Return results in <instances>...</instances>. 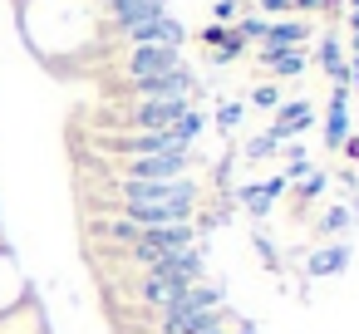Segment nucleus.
Returning a JSON list of instances; mask_svg holds the SVG:
<instances>
[{
    "mask_svg": "<svg viewBox=\"0 0 359 334\" xmlns=\"http://www.w3.org/2000/svg\"><path fill=\"white\" fill-rule=\"evenodd\" d=\"M212 324H222V285H207V280L187 285L163 309V334H202Z\"/></svg>",
    "mask_w": 359,
    "mask_h": 334,
    "instance_id": "obj_1",
    "label": "nucleus"
},
{
    "mask_svg": "<svg viewBox=\"0 0 359 334\" xmlns=\"http://www.w3.org/2000/svg\"><path fill=\"white\" fill-rule=\"evenodd\" d=\"M118 197H123V207H133V202H163V207L192 211V207H197V182H192V177H172V182H138V177H123V182H118Z\"/></svg>",
    "mask_w": 359,
    "mask_h": 334,
    "instance_id": "obj_2",
    "label": "nucleus"
},
{
    "mask_svg": "<svg viewBox=\"0 0 359 334\" xmlns=\"http://www.w3.org/2000/svg\"><path fill=\"white\" fill-rule=\"evenodd\" d=\"M187 246H197L192 221H177V226H153V231H143L128 251H133V260H138L143 270H153L158 260H168V256H177V251H187Z\"/></svg>",
    "mask_w": 359,
    "mask_h": 334,
    "instance_id": "obj_3",
    "label": "nucleus"
},
{
    "mask_svg": "<svg viewBox=\"0 0 359 334\" xmlns=\"http://www.w3.org/2000/svg\"><path fill=\"white\" fill-rule=\"evenodd\" d=\"M123 69H128V84H133V79L172 74V69H182V60H177V50H172V45H133Z\"/></svg>",
    "mask_w": 359,
    "mask_h": 334,
    "instance_id": "obj_4",
    "label": "nucleus"
},
{
    "mask_svg": "<svg viewBox=\"0 0 359 334\" xmlns=\"http://www.w3.org/2000/svg\"><path fill=\"white\" fill-rule=\"evenodd\" d=\"M187 109H192V104H182V99H143V104L128 113V123H133V133H153V128H172Z\"/></svg>",
    "mask_w": 359,
    "mask_h": 334,
    "instance_id": "obj_5",
    "label": "nucleus"
},
{
    "mask_svg": "<svg viewBox=\"0 0 359 334\" xmlns=\"http://www.w3.org/2000/svg\"><path fill=\"white\" fill-rule=\"evenodd\" d=\"M128 177H138V182H172V177H187V153L128 158Z\"/></svg>",
    "mask_w": 359,
    "mask_h": 334,
    "instance_id": "obj_6",
    "label": "nucleus"
},
{
    "mask_svg": "<svg viewBox=\"0 0 359 334\" xmlns=\"http://www.w3.org/2000/svg\"><path fill=\"white\" fill-rule=\"evenodd\" d=\"M153 275H163L172 290H187V285H197V280H202V251H197V246H187V251H177V256L158 260V265H153Z\"/></svg>",
    "mask_w": 359,
    "mask_h": 334,
    "instance_id": "obj_7",
    "label": "nucleus"
},
{
    "mask_svg": "<svg viewBox=\"0 0 359 334\" xmlns=\"http://www.w3.org/2000/svg\"><path fill=\"white\" fill-rule=\"evenodd\" d=\"M133 94L138 99H182V104H192V74L172 69V74H158V79H133Z\"/></svg>",
    "mask_w": 359,
    "mask_h": 334,
    "instance_id": "obj_8",
    "label": "nucleus"
},
{
    "mask_svg": "<svg viewBox=\"0 0 359 334\" xmlns=\"http://www.w3.org/2000/svg\"><path fill=\"white\" fill-rule=\"evenodd\" d=\"M128 35V45H182V25L172 20V15H158V20H143V25H128L123 30Z\"/></svg>",
    "mask_w": 359,
    "mask_h": 334,
    "instance_id": "obj_9",
    "label": "nucleus"
},
{
    "mask_svg": "<svg viewBox=\"0 0 359 334\" xmlns=\"http://www.w3.org/2000/svg\"><path fill=\"white\" fill-rule=\"evenodd\" d=\"M109 15H114L118 30H128V25H143V20L168 15V0H109Z\"/></svg>",
    "mask_w": 359,
    "mask_h": 334,
    "instance_id": "obj_10",
    "label": "nucleus"
},
{
    "mask_svg": "<svg viewBox=\"0 0 359 334\" xmlns=\"http://www.w3.org/2000/svg\"><path fill=\"white\" fill-rule=\"evenodd\" d=\"M310 35V25L300 20H276L266 25V40H261V55H276V50H300V40Z\"/></svg>",
    "mask_w": 359,
    "mask_h": 334,
    "instance_id": "obj_11",
    "label": "nucleus"
},
{
    "mask_svg": "<svg viewBox=\"0 0 359 334\" xmlns=\"http://www.w3.org/2000/svg\"><path fill=\"white\" fill-rule=\"evenodd\" d=\"M344 138H349V89H334L325 118V148H344Z\"/></svg>",
    "mask_w": 359,
    "mask_h": 334,
    "instance_id": "obj_12",
    "label": "nucleus"
},
{
    "mask_svg": "<svg viewBox=\"0 0 359 334\" xmlns=\"http://www.w3.org/2000/svg\"><path fill=\"white\" fill-rule=\"evenodd\" d=\"M315 123V113H310V104L305 99H295V104H276V138H290V133H300V128H310Z\"/></svg>",
    "mask_w": 359,
    "mask_h": 334,
    "instance_id": "obj_13",
    "label": "nucleus"
},
{
    "mask_svg": "<svg viewBox=\"0 0 359 334\" xmlns=\"http://www.w3.org/2000/svg\"><path fill=\"white\" fill-rule=\"evenodd\" d=\"M182 290H172L163 275H153V270H143V285H138V300L148 305V309H168L172 300H177Z\"/></svg>",
    "mask_w": 359,
    "mask_h": 334,
    "instance_id": "obj_14",
    "label": "nucleus"
},
{
    "mask_svg": "<svg viewBox=\"0 0 359 334\" xmlns=\"http://www.w3.org/2000/svg\"><path fill=\"white\" fill-rule=\"evenodd\" d=\"M344 260H349V246H320L315 256H310V275H339L344 270Z\"/></svg>",
    "mask_w": 359,
    "mask_h": 334,
    "instance_id": "obj_15",
    "label": "nucleus"
},
{
    "mask_svg": "<svg viewBox=\"0 0 359 334\" xmlns=\"http://www.w3.org/2000/svg\"><path fill=\"white\" fill-rule=\"evenodd\" d=\"M261 64L276 74V79H295L305 69V55L300 50H276V55H261Z\"/></svg>",
    "mask_w": 359,
    "mask_h": 334,
    "instance_id": "obj_16",
    "label": "nucleus"
},
{
    "mask_svg": "<svg viewBox=\"0 0 359 334\" xmlns=\"http://www.w3.org/2000/svg\"><path fill=\"white\" fill-rule=\"evenodd\" d=\"M280 187H285V177H276V182H261V187H246V192H241V202L251 207V216H266V211H271V202L280 197Z\"/></svg>",
    "mask_w": 359,
    "mask_h": 334,
    "instance_id": "obj_17",
    "label": "nucleus"
},
{
    "mask_svg": "<svg viewBox=\"0 0 359 334\" xmlns=\"http://www.w3.org/2000/svg\"><path fill=\"white\" fill-rule=\"evenodd\" d=\"M266 25H271V20H261V15H246V20H236V30H231V35H236L241 45H251V40L261 45V40H266Z\"/></svg>",
    "mask_w": 359,
    "mask_h": 334,
    "instance_id": "obj_18",
    "label": "nucleus"
},
{
    "mask_svg": "<svg viewBox=\"0 0 359 334\" xmlns=\"http://www.w3.org/2000/svg\"><path fill=\"white\" fill-rule=\"evenodd\" d=\"M99 231H104V236H114V241H123V246H133V241L143 236V231H138V226H133L128 216H118V221H104Z\"/></svg>",
    "mask_w": 359,
    "mask_h": 334,
    "instance_id": "obj_19",
    "label": "nucleus"
},
{
    "mask_svg": "<svg viewBox=\"0 0 359 334\" xmlns=\"http://www.w3.org/2000/svg\"><path fill=\"white\" fill-rule=\"evenodd\" d=\"M172 133H177V138H182V143L192 148V138L202 133V113H197V109H187V113H182L177 123H172Z\"/></svg>",
    "mask_w": 359,
    "mask_h": 334,
    "instance_id": "obj_20",
    "label": "nucleus"
},
{
    "mask_svg": "<svg viewBox=\"0 0 359 334\" xmlns=\"http://www.w3.org/2000/svg\"><path fill=\"white\" fill-rule=\"evenodd\" d=\"M349 226V207H330L325 216H320V236H339Z\"/></svg>",
    "mask_w": 359,
    "mask_h": 334,
    "instance_id": "obj_21",
    "label": "nucleus"
},
{
    "mask_svg": "<svg viewBox=\"0 0 359 334\" xmlns=\"http://www.w3.org/2000/svg\"><path fill=\"white\" fill-rule=\"evenodd\" d=\"M280 104V94H276V84H261L256 94H251V109H276Z\"/></svg>",
    "mask_w": 359,
    "mask_h": 334,
    "instance_id": "obj_22",
    "label": "nucleus"
},
{
    "mask_svg": "<svg viewBox=\"0 0 359 334\" xmlns=\"http://www.w3.org/2000/svg\"><path fill=\"white\" fill-rule=\"evenodd\" d=\"M202 40H207V50H212V45L222 50V45L231 40V30H226V25H207V30H202Z\"/></svg>",
    "mask_w": 359,
    "mask_h": 334,
    "instance_id": "obj_23",
    "label": "nucleus"
},
{
    "mask_svg": "<svg viewBox=\"0 0 359 334\" xmlns=\"http://www.w3.org/2000/svg\"><path fill=\"white\" fill-rule=\"evenodd\" d=\"M276 143H280L276 133H261V138L251 143V158H271V153H276Z\"/></svg>",
    "mask_w": 359,
    "mask_h": 334,
    "instance_id": "obj_24",
    "label": "nucleus"
},
{
    "mask_svg": "<svg viewBox=\"0 0 359 334\" xmlns=\"http://www.w3.org/2000/svg\"><path fill=\"white\" fill-rule=\"evenodd\" d=\"M325 182H330L325 172H305V187H300V197H320V192H325Z\"/></svg>",
    "mask_w": 359,
    "mask_h": 334,
    "instance_id": "obj_25",
    "label": "nucleus"
},
{
    "mask_svg": "<svg viewBox=\"0 0 359 334\" xmlns=\"http://www.w3.org/2000/svg\"><path fill=\"white\" fill-rule=\"evenodd\" d=\"M236 123H241V109L226 104V109H222V128H236Z\"/></svg>",
    "mask_w": 359,
    "mask_h": 334,
    "instance_id": "obj_26",
    "label": "nucleus"
},
{
    "mask_svg": "<svg viewBox=\"0 0 359 334\" xmlns=\"http://www.w3.org/2000/svg\"><path fill=\"white\" fill-rule=\"evenodd\" d=\"M212 11H217V20H231V15H236V0H217Z\"/></svg>",
    "mask_w": 359,
    "mask_h": 334,
    "instance_id": "obj_27",
    "label": "nucleus"
},
{
    "mask_svg": "<svg viewBox=\"0 0 359 334\" xmlns=\"http://www.w3.org/2000/svg\"><path fill=\"white\" fill-rule=\"evenodd\" d=\"M325 0H290V11H320Z\"/></svg>",
    "mask_w": 359,
    "mask_h": 334,
    "instance_id": "obj_28",
    "label": "nucleus"
},
{
    "mask_svg": "<svg viewBox=\"0 0 359 334\" xmlns=\"http://www.w3.org/2000/svg\"><path fill=\"white\" fill-rule=\"evenodd\" d=\"M261 6H266L271 15H280V11H290V0H261Z\"/></svg>",
    "mask_w": 359,
    "mask_h": 334,
    "instance_id": "obj_29",
    "label": "nucleus"
},
{
    "mask_svg": "<svg viewBox=\"0 0 359 334\" xmlns=\"http://www.w3.org/2000/svg\"><path fill=\"white\" fill-rule=\"evenodd\" d=\"M349 25H354V35H359V0H349Z\"/></svg>",
    "mask_w": 359,
    "mask_h": 334,
    "instance_id": "obj_30",
    "label": "nucleus"
},
{
    "mask_svg": "<svg viewBox=\"0 0 359 334\" xmlns=\"http://www.w3.org/2000/svg\"><path fill=\"white\" fill-rule=\"evenodd\" d=\"M344 153H349V158L359 162V138H344Z\"/></svg>",
    "mask_w": 359,
    "mask_h": 334,
    "instance_id": "obj_31",
    "label": "nucleus"
},
{
    "mask_svg": "<svg viewBox=\"0 0 359 334\" xmlns=\"http://www.w3.org/2000/svg\"><path fill=\"white\" fill-rule=\"evenodd\" d=\"M349 84H354V89H359V60H354V64H349Z\"/></svg>",
    "mask_w": 359,
    "mask_h": 334,
    "instance_id": "obj_32",
    "label": "nucleus"
},
{
    "mask_svg": "<svg viewBox=\"0 0 359 334\" xmlns=\"http://www.w3.org/2000/svg\"><path fill=\"white\" fill-rule=\"evenodd\" d=\"M202 334H226V329H222V324H212V329H202Z\"/></svg>",
    "mask_w": 359,
    "mask_h": 334,
    "instance_id": "obj_33",
    "label": "nucleus"
}]
</instances>
